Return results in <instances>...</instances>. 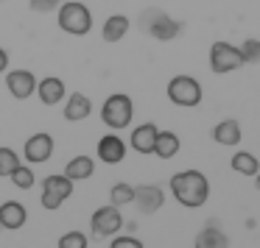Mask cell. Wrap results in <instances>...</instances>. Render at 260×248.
Wrapping results in <instances>:
<instances>
[{"label": "cell", "mask_w": 260, "mask_h": 248, "mask_svg": "<svg viewBox=\"0 0 260 248\" xmlns=\"http://www.w3.org/2000/svg\"><path fill=\"white\" fill-rule=\"evenodd\" d=\"M171 192L174 198L187 209H196L202 203H207L210 198V181L199 170H182V173L171 176Z\"/></svg>", "instance_id": "1"}, {"label": "cell", "mask_w": 260, "mask_h": 248, "mask_svg": "<svg viewBox=\"0 0 260 248\" xmlns=\"http://www.w3.org/2000/svg\"><path fill=\"white\" fill-rule=\"evenodd\" d=\"M56 23L64 34L84 36V34H90V28H92V14L84 3H79V0H64L56 12Z\"/></svg>", "instance_id": "2"}, {"label": "cell", "mask_w": 260, "mask_h": 248, "mask_svg": "<svg viewBox=\"0 0 260 248\" xmlns=\"http://www.w3.org/2000/svg\"><path fill=\"white\" fill-rule=\"evenodd\" d=\"M140 28L146 31V34H151L154 39H159V42H171V39H176V36L182 34L185 25H182L179 20H174L171 14L159 12V9H148V12H143V17H140Z\"/></svg>", "instance_id": "3"}, {"label": "cell", "mask_w": 260, "mask_h": 248, "mask_svg": "<svg viewBox=\"0 0 260 248\" xmlns=\"http://www.w3.org/2000/svg\"><path fill=\"white\" fill-rule=\"evenodd\" d=\"M132 117H135V106H132V98L129 95L115 92V95H109L107 101H104L101 120H104V126H107V129L120 131V129H126V126L132 123Z\"/></svg>", "instance_id": "4"}, {"label": "cell", "mask_w": 260, "mask_h": 248, "mask_svg": "<svg viewBox=\"0 0 260 248\" xmlns=\"http://www.w3.org/2000/svg\"><path fill=\"white\" fill-rule=\"evenodd\" d=\"M165 92H168V101L182 109H193L202 103V84L193 75H174Z\"/></svg>", "instance_id": "5"}, {"label": "cell", "mask_w": 260, "mask_h": 248, "mask_svg": "<svg viewBox=\"0 0 260 248\" xmlns=\"http://www.w3.org/2000/svg\"><path fill=\"white\" fill-rule=\"evenodd\" d=\"M123 226H126V220L120 215V206H115V203H107V206L95 209L90 218V229L95 237H115Z\"/></svg>", "instance_id": "6"}, {"label": "cell", "mask_w": 260, "mask_h": 248, "mask_svg": "<svg viewBox=\"0 0 260 248\" xmlns=\"http://www.w3.org/2000/svg\"><path fill=\"white\" fill-rule=\"evenodd\" d=\"M238 67H243L241 48L230 45V42H213V48H210V70L224 75V73H232Z\"/></svg>", "instance_id": "7"}, {"label": "cell", "mask_w": 260, "mask_h": 248, "mask_svg": "<svg viewBox=\"0 0 260 248\" xmlns=\"http://www.w3.org/2000/svg\"><path fill=\"white\" fill-rule=\"evenodd\" d=\"M73 195V181L68 176H48L42 181V206L45 209H59L68 198Z\"/></svg>", "instance_id": "8"}, {"label": "cell", "mask_w": 260, "mask_h": 248, "mask_svg": "<svg viewBox=\"0 0 260 248\" xmlns=\"http://www.w3.org/2000/svg\"><path fill=\"white\" fill-rule=\"evenodd\" d=\"M165 203V190L157 184H140L135 187V206L143 215H154L157 209H162Z\"/></svg>", "instance_id": "9"}, {"label": "cell", "mask_w": 260, "mask_h": 248, "mask_svg": "<svg viewBox=\"0 0 260 248\" xmlns=\"http://www.w3.org/2000/svg\"><path fill=\"white\" fill-rule=\"evenodd\" d=\"M6 87L17 101H28L37 92V75L31 70H12L6 73Z\"/></svg>", "instance_id": "10"}, {"label": "cell", "mask_w": 260, "mask_h": 248, "mask_svg": "<svg viewBox=\"0 0 260 248\" xmlns=\"http://www.w3.org/2000/svg\"><path fill=\"white\" fill-rule=\"evenodd\" d=\"M23 153H25V159H28L31 164L48 162V159H51V153H53V137L45 134V131H40V134L28 137V140H25Z\"/></svg>", "instance_id": "11"}, {"label": "cell", "mask_w": 260, "mask_h": 248, "mask_svg": "<svg viewBox=\"0 0 260 248\" xmlns=\"http://www.w3.org/2000/svg\"><path fill=\"white\" fill-rule=\"evenodd\" d=\"M98 159L107 164H120L126 159V142L118 137V131H112V134H104L101 140H98Z\"/></svg>", "instance_id": "12"}, {"label": "cell", "mask_w": 260, "mask_h": 248, "mask_svg": "<svg viewBox=\"0 0 260 248\" xmlns=\"http://www.w3.org/2000/svg\"><path fill=\"white\" fill-rule=\"evenodd\" d=\"M37 95L45 106H56L68 98V90H64V81L56 78V75H48V78L37 81Z\"/></svg>", "instance_id": "13"}, {"label": "cell", "mask_w": 260, "mask_h": 248, "mask_svg": "<svg viewBox=\"0 0 260 248\" xmlns=\"http://www.w3.org/2000/svg\"><path fill=\"white\" fill-rule=\"evenodd\" d=\"M25 220H28V209H25L20 201L0 203V226H3V229H9V231L23 229Z\"/></svg>", "instance_id": "14"}, {"label": "cell", "mask_w": 260, "mask_h": 248, "mask_svg": "<svg viewBox=\"0 0 260 248\" xmlns=\"http://www.w3.org/2000/svg\"><path fill=\"white\" fill-rule=\"evenodd\" d=\"M157 134H159V129H157L154 123H143V126H137V129L132 131L129 145L135 148L137 153L148 156V153H154V142H157Z\"/></svg>", "instance_id": "15"}, {"label": "cell", "mask_w": 260, "mask_h": 248, "mask_svg": "<svg viewBox=\"0 0 260 248\" xmlns=\"http://www.w3.org/2000/svg\"><path fill=\"white\" fill-rule=\"evenodd\" d=\"M196 248H230V237L218 226V220H210L196 234Z\"/></svg>", "instance_id": "16"}, {"label": "cell", "mask_w": 260, "mask_h": 248, "mask_svg": "<svg viewBox=\"0 0 260 248\" xmlns=\"http://www.w3.org/2000/svg\"><path fill=\"white\" fill-rule=\"evenodd\" d=\"M90 112H92V103H90V98H87L84 92H73V95L68 98V103H64V117H68L70 123L87 120Z\"/></svg>", "instance_id": "17"}, {"label": "cell", "mask_w": 260, "mask_h": 248, "mask_svg": "<svg viewBox=\"0 0 260 248\" xmlns=\"http://www.w3.org/2000/svg\"><path fill=\"white\" fill-rule=\"evenodd\" d=\"M129 17L126 14H112V17H107V23H104L101 28V36L104 42H120L126 34H129Z\"/></svg>", "instance_id": "18"}, {"label": "cell", "mask_w": 260, "mask_h": 248, "mask_svg": "<svg viewBox=\"0 0 260 248\" xmlns=\"http://www.w3.org/2000/svg\"><path fill=\"white\" fill-rule=\"evenodd\" d=\"M213 140L218 145H238L241 142V123L238 120H221L213 129Z\"/></svg>", "instance_id": "19"}, {"label": "cell", "mask_w": 260, "mask_h": 248, "mask_svg": "<svg viewBox=\"0 0 260 248\" xmlns=\"http://www.w3.org/2000/svg\"><path fill=\"white\" fill-rule=\"evenodd\" d=\"M95 173V162H92L90 156H76L68 162V168H64V176H68L70 181H84L90 179V176Z\"/></svg>", "instance_id": "20"}, {"label": "cell", "mask_w": 260, "mask_h": 248, "mask_svg": "<svg viewBox=\"0 0 260 248\" xmlns=\"http://www.w3.org/2000/svg\"><path fill=\"white\" fill-rule=\"evenodd\" d=\"M179 148H182V142H179V137H176L174 131H159V134H157V142H154V153H157L159 159L176 156V153H179Z\"/></svg>", "instance_id": "21"}, {"label": "cell", "mask_w": 260, "mask_h": 248, "mask_svg": "<svg viewBox=\"0 0 260 248\" xmlns=\"http://www.w3.org/2000/svg\"><path fill=\"white\" fill-rule=\"evenodd\" d=\"M230 164H232V170H235V173L249 176V179H254V176L260 173V162H257V156H252V153H246V151H238L235 156L230 159Z\"/></svg>", "instance_id": "22"}, {"label": "cell", "mask_w": 260, "mask_h": 248, "mask_svg": "<svg viewBox=\"0 0 260 248\" xmlns=\"http://www.w3.org/2000/svg\"><path fill=\"white\" fill-rule=\"evenodd\" d=\"M109 201H112L115 206H126V203H135V187L126 184V181H118V184L112 187V192H109Z\"/></svg>", "instance_id": "23"}, {"label": "cell", "mask_w": 260, "mask_h": 248, "mask_svg": "<svg viewBox=\"0 0 260 248\" xmlns=\"http://www.w3.org/2000/svg\"><path fill=\"white\" fill-rule=\"evenodd\" d=\"M17 164H23V162H20V156L12 148H0V179H9Z\"/></svg>", "instance_id": "24"}, {"label": "cell", "mask_w": 260, "mask_h": 248, "mask_svg": "<svg viewBox=\"0 0 260 248\" xmlns=\"http://www.w3.org/2000/svg\"><path fill=\"white\" fill-rule=\"evenodd\" d=\"M9 179L14 181V187H17V190H31V187H34V173H31L28 164H17V168H14V173L9 176Z\"/></svg>", "instance_id": "25"}, {"label": "cell", "mask_w": 260, "mask_h": 248, "mask_svg": "<svg viewBox=\"0 0 260 248\" xmlns=\"http://www.w3.org/2000/svg\"><path fill=\"white\" fill-rule=\"evenodd\" d=\"M241 56H243V64H257L260 62V39H246L243 42Z\"/></svg>", "instance_id": "26"}, {"label": "cell", "mask_w": 260, "mask_h": 248, "mask_svg": "<svg viewBox=\"0 0 260 248\" xmlns=\"http://www.w3.org/2000/svg\"><path fill=\"white\" fill-rule=\"evenodd\" d=\"M59 248H87V234L81 231H68L59 237Z\"/></svg>", "instance_id": "27"}, {"label": "cell", "mask_w": 260, "mask_h": 248, "mask_svg": "<svg viewBox=\"0 0 260 248\" xmlns=\"http://www.w3.org/2000/svg\"><path fill=\"white\" fill-rule=\"evenodd\" d=\"M109 248H143V242L132 234H115V240Z\"/></svg>", "instance_id": "28"}, {"label": "cell", "mask_w": 260, "mask_h": 248, "mask_svg": "<svg viewBox=\"0 0 260 248\" xmlns=\"http://www.w3.org/2000/svg\"><path fill=\"white\" fill-rule=\"evenodd\" d=\"M64 0H31V9L34 12H40V14H45V12H53V9H59Z\"/></svg>", "instance_id": "29"}, {"label": "cell", "mask_w": 260, "mask_h": 248, "mask_svg": "<svg viewBox=\"0 0 260 248\" xmlns=\"http://www.w3.org/2000/svg\"><path fill=\"white\" fill-rule=\"evenodd\" d=\"M6 67H9V53L3 51V48H0V73H3Z\"/></svg>", "instance_id": "30"}, {"label": "cell", "mask_w": 260, "mask_h": 248, "mask_svg": "<svg viewBox=\"0 0 260 248\" xmlns=\"http://www.w3.org/2000/svg\"><path fill=\"white\" fill-rule=\"evenodd\" d=\"M254 187H257V190H260V173L254 176Z\"/></svg>", "instance_id": "31"}, {"label": "cell", "mask_w": 260, "mask_h": 248, "mask_svg": "<svg viewBox=\"0 0 260 248\" xmlns=\"http://www.w3.org/2000/svg\"><path fill=\"white\" fill-rule=\"evenodd\" d=\"M0 229H3V226H0Z\"/></svg>", "instance_id": "32"}, {"label": "cell", "mask_w": 260, "mask_h": 248, "mask_svg": "<svg viewBox=\"0 0 260 248\" xmlns=\"http://www.w3.org/2000/svg\"><path fill=\"white\" fill-rule=\"evenodd\" d=\"M0 3H3V0H0Z\"/></svg>", "instance_id": "33"}]
</instances>
